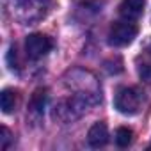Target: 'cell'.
<instances>
[{"mask_svg":"<svg viewBox=\"0 0 151 151\" xmlns=\"http://www.w3.org/2000/svg\"><path fill=\"white\" fill-rule=\"evenodd\" d=\"M2 137H0V147L2 149H7L9 147V144H11V132L6 128V126H2Z\"/></svg>","mask_w":151,"mask_h":151,"instance_id":"11","label":"cell"},{"mask_svg":"<svg viewBox=\"0 0 151 151\" xmlns=\"http://www.w3.org/2000/svg\"><path fill=\"white\" fill-rule=\"evenodd\" d=\"M114 107L124 116H135L142 107V93L137 87H121L116 93Z\"/></svg>","mask_w":151,"mask_h":151,"instance_id":"2","label":"cell"},{"mask_svg":"<svg viewBox=\"0 0 151 151\" xmlns=\"http://www.w3.org/2000/svg\"><path fill=\"white\" fill-rule=\"evenodd\" d=\"M52 48H53V41L45 34H30L25 39V52H27L29 59H32V60L45 57Z\"/></svg>","mask_w":151,"mask_h":151,"instance_id":"4","label":"cell"},{"mask_svg":"<svg viewBox=\"0 0 151 151\" xmlns=\"http://www.w3.org/2000/svg\"><path fill=\"white\" fill-rule=\"evenodd\" d=\"M146 50H147V52H149V53H151V39H149V41H147V45H146Z\"/></svg>","mask_w":151,"mask_h":151,"instance_id":"12","label":"cell"},{"mask_svg":"<svg viewBox=\"0 0 151 151\" xmlns=\"http://www.w3.org/2000/svg\"><path fill=\"white\" fill-rule=\"evenodd\" d=\"M18 103V93L14 89H4L2 96H0V105H2L4 114H11Z\"/></svg>","mask_w":151,"mask_h":151,"instance_id":"7","label":"cell"},{"mask_svg":"<svg viewBox=\"0 0 151 151\" xmlns=\"http://www.w3.org/2000/svg\"><path fill=\"white\" fill-rule=\"evenodd\" d=\"M144 6H146V0H123L119 4V16L123 20L133 22L142 16Z\"/></svg>","mask_w":151,"mask_h":151,"instance_id":"5","label":"cell"},{"mask_svg":"<svg viewBox=\"0 0 151 151\" xmlns=\"http://www.w3.org/2000/svg\"><path fill=\"white\" fill-rule=\"evenodd\" d=\"M137 25L130 20H119L116 23H112L110 30H109V45L112 46H126L130 45L135 37H137Z\"/></svg>","mask_w":151,"mask_h":151,"instance_id":"3","label":"cell"},{"mask_svg":"<svg viewBox=\"0 0 151 151\" xmlns=\"http://www.w3.org/2000/svg\"><path fill=\"white\" fill-rule=\"evenodd\" d=\"M87 142L93 147H103L109 142V130L105 123H94L87 133Z\"/></svg>","mask_w":151,"mask_h":151,"instance_id":"6","label":"cell"},{"mask_svg":"<svg viewBox=\"0 0 151 151\" xmlns=\"http://www.w3.org/2000/svg\"><path fill=\"white\" fill-rule=\"evenodd\" d=\"M132 140H133V132L130 130V128H117V132H116V144L119 146V147H126V146H130L132 144Z\"/></svg>","mask_w":151,"mask_h":151,"instance_id":"9","label":"cell"},{"mask_svg":"<svg viewBox=\"0 0 151 151\" xmlns=\"http://www.w3.org/2000/svg\"><path fill=\"white\" fill-rule=\"evenodd\" d=\"M139 77L144 82L151 84V64H140L139 66Z\"/></svg>","mask_w":151,"mask_h":151,"instance_id":"10","label":"cell"},{"mask_svg":"<svg viewBox=\"0 0 151 151\" xmlns=\"http://www.w3.org/2000/svg\"><path fill=\"white\" fill-rule=\"evenodd\" d=\"M45 105H46V91L45 89H37L32 98H30V112L41 116L43 110H45Z\"/></svg>","mask_w":151,"mask_h":151,"instance_id":"8","label":"cell"},{"mask_svg":"<svg viewBox=\"0 0 151 151\" xmlns=\"http://www.w3.org/2000/svg\"><path fill=\"white\" fill-rule=\"evenodd\" d=\"M52 0H11V13L22 23H34L45 18Z\"/></svg>","mask_w":151,"mask_h":151,"instance_id":"1","label":"cell"}]
</instances>
